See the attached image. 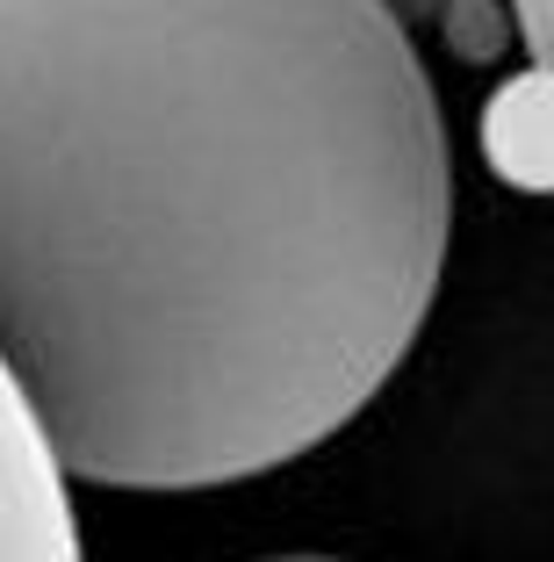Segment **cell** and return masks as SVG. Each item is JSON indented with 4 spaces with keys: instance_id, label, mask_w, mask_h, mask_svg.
Wrapping results in <instances>:
<instances>
[{
    "instance_id": "cell-5",
    "label": "cell",
    "mask_w": 554,
    "mask_h": 562,
    "mask_svg": "<svg viewBox=\"0 0 554 562\" xmlns=\"http://www.w3.org/2000/svg\"><path fill=\"white\" fill-rule=\"evenodd\" d=\"M267 562H346V555H267Z\"/></svg>"
},
{
    "instance_id": "cell-3",
    "label": "cell",
    "mask_w": 554,
    "mask_h": 562,
    "mask_svg": "<svg viewBox=\"0 0 554 562\" xmlns=\"http://www.w3.org/2000/svg\"><path fill=\"white\" fill-rule=\"evenodd\" d=\"M525 50V72L497 94L483 137L497 173L519 188H554V0H497Z\"/></svg>"
},
{
    "instance_id": "cell-4",
    "label": "cell",
    "mask_w": 554,
    "mask_h": 562,
    "mask_svg": "<svg viewBox=\"0 0 554 562\" xmlns=\"http://www.w3.org/2000/svg\"><path fill=\"white\" fill-rule=\"evenodd\" d=\"M382 8H389V15H396V22L410 30V15H454L461 0H382Z\"/></svg>"
},
{
    "instance_id": "cell-1",
    "label": "cell",
    "mask_w": 554,
    "mask_h": 562,
    "mask_svg": "<svg viewBox=\"0 0 554 562\" xmlns=\"http://www.w3.org/2000/svg\"><path fill=\"white\" fill-rule=\"evenodd\" d=\"M454 238L382 0H0V368L50 462L216 491L346 432Z\"/></svg>"
},
{
    "instance_id": "cell-2",
    "label": "cell",
    "mask_w": 554,
    "mask_h": 562,
    "mask_svg": "<svg viewBox=\"0 0 554 562\" xmlns=\"http://www.w3.org/2000/svg\"><path fill=\"white\" fill-rule=\"evenodd\" d=\"M0 562H87L66 469L50 462L8 368H0Z\"/></svg>"
}]
</instances>
